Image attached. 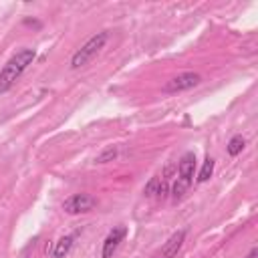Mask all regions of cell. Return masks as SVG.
<instances>
[{"instance_id":"obj_1","label":"cell","mask_w":258,"mask_h":258,"mask_svg":"<svg viewBox=\"0 0 258 258\" xmlns=\"http://www.w3.org/2000/svg\"><path fill=\"white\" fill-rule=\"evenodd\" d=\"M34 56H36V50L34 48H20V50H16L6 60V64L0 69V95L2 93H8L14 87V83L28 69V64H32Z\"/></svg>"},{"instance_id":"obj_2","label":"cell","mask_w":258,"mask_h":258,"mask_svg":"<svg viewBox=\"0 0 258 258\" xmlns=\"http://www.w3.org/2000/svg\"><path fill=\"white\" fill-rule=\"evenodd\" d=\"M194 171H196V155H194V151H185L179 157V163H177V179L171 185V200L173 202H179L187 194L189 185L194 183Z\"/></svg>"},{"instance_id":"obj_3","label":"cell","mask_w":258,"mask_h":258,"mask_svg":"<svg viewBox=\"0 0 258 258\" xmlns=\"http://www.w3.org/2000/svg\"><path fill=\"white\" fill-rule=\"evenodd\" d=\"M107 38H109V32H107V30H101V32L93 34V36H91L79 50H75V54L71 56V69H81V67L89 64V62L101 52V48L105 46Z\"/></svg>"},{"instance_id":"obj_4","label":"cell","mask_w":258,"mask_h":258,"mask_svg":"<svg viewBox=\"0 0 258 258\" xmlns=\"http://www.w3.org/2000/svg\"><path fill=\"white\" fill-rule=\"evenodd\" d=\"M202 83V77L194 71H185V73H179L175 75L173 79H169L165 85H163V93H181V91H187V89H194Z\"/></svg>"},{"instance_id":"obj_5","label":"cell","mask_w":258,"mask_h":258,"mask_svg":"<svg viewBox=\"0 0 258 258\" xmlns=\"http://www.w3.org/2000/svg\"><path fill=\"white\" fill-rule=\"evenodd\" d=\"M97 206V200L91 194H73L62 202V210L71 216L77 214H87Z\"/></svg>"},{"instance_id":"obj_6","label":"cell","mask_w":258,"mask_h":258,"mask_svg":"<svg viewBox=\"0 0 258 258\" xmlns=\"http://www.w3.org/2000/svg\"><path fill=\"white\" fill-rule=\"evenodd\" d=\"M185 234H187V230H177L175 234H171V236L167 238V242H165L159 250H155V252L151 254V258H177V254H179V250H181V246H183Z\"/></svg>"},{"instance_id":"obj_7","label":"cell","mask_w":258,"mask_h":258,"mask_svg":"<svg viewBox=\"0 0 258 258\" xmlns=\"http://www.w3.org/2000/svg\"><path fill=\"white\" fill-rule=\"evenodd\" d=\"M125 236H127V228H125V226H115V228L107 234V238H105V242H103L101 258H111V256L115 254V250L119 248V244L125 240Z\"/></svg>"},{"instance_id":"obj_8","label":"cell","mask_w":258,"mask_h":258,"mask_svg":"<svg viewBox=\"0 0 258 258\" xmlns=\"http://www.w3.org/2000/svg\"><path fill=\"white\" fill-rule=\"evenodd\" d=\"M73 242H75V234H69V236H62L54 242V248H52V258H64L69 254V250L73 248Z\"/></svg>"},{"instance_id":"obj_9","label":"cell","mask_w":258,"mask_h":258,"mask_svg":"<svg viewBox=\"0 0 258 258\" xmlns=\"http://www.w3.org/2000/svg\"><path fill=\"white\" fill-rule=\"evenodd\" d=\"M244 145H246V139H244L242 135H234V137L228 141V145H226V151H228V155L236 157L238 153H242Z\"/></svg>"},{"instance_id":"obj_10","label":"cell","mask_w":258,"mask_h":258,"mask_svg":"<svg viewBox=\"0 0 258 258\" xmlns=\"http://www.w3.org/2000/svg\"><path fill=\"white\" fill-rule=\"evenodd\" d=\"M212 173H214V159H212V157L208 155V157L204 159V165H202L200 173H198V181H200V183L208 181V179L212 177Z\"/></svg>"},{"instance_id":"obj_11","label":"cell","mask_w":258,"mask_h":258,"mask_svg":"<svg viewBox=\"0 0 258 258\" xmlns=\"http://www.w3.org/2000/svg\"><path fill=\"white\" fill-rule=\"evenodd\" d=\"M117 153H119L117 147H107V149H103V151L95 157V163H107V161H113V159L117 157Z\"/></svg>"},{"instance_id":"obj_12","label":"cell","mask_w":258,"mask_h":258,"mask_svg":"<svg viewBox=\"0 0 258 258\" xmlns=\"http://www.w3.org/2000/svg\"><path fill=\"white\" fill-rule=\"evenodd\" d=\"M159 181H161V177H159V175L151 177V179H149V183L143 187V194H145V196H149V198H151V196H155V198H157V191H159Z\"/></svg>"},{"instance_id":"obj_13","label":"cell","mask_w":258,"mask_h":258,"mask_svg":"<svg viewBox=\"0 0 258 258\" xmlns=\"http://www.w3.org/2000/svg\"><path fill=\"white\" fill-rule=\"evenodd\" d=\"M256 254H258V250H256V248H252V250L248 252V256H246V258H256Z\"/></svg>"}]
</instances>
